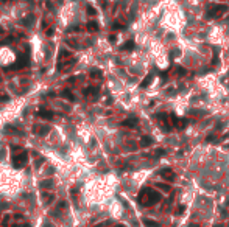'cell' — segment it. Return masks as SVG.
<instances>
[{"mask_svg":"<svg viewBox=\"0 0 229 227\" xmlns=\"http://www.w3.org/2000/svg\"><path fill=\"white\" fill-rule=\"evenodd\" d=\"M161 201V193L158 192H154V190H150V188H145L140 192L139 195V202L145 207H148V205H153V204H156Z\"/></svg>","mask_w":229,"mask_h":227,"instance_id":"obj_3","label":"cell"},{"mask_svg":"<svg viewBox=\"0 0 229 227\" xmlns=\"http://www.w3.org/2000/svg\"><path fill=\"white\" fill-rule=\"evenodd\" d=\"M161 176L164 177V179H167V180H175V173H173V171L170 170V168H165V170H162L161 171Z\"/></svg>","mask_w":229,"mask_h":227,"instance_id":"obj_6","label":"cell"},{"mask_svg":"<svg viewBox=\"0 0 229 227\" xmlns=\"http://www.w3.org/2000/svg\"><path fill=\"white\" fill-rule=\"evenodd\" d=\"M140 143L143 145V146H146V145H151V143H153V139H150V137H143Z\"/></svg>","mask_w":229,"mask_h":227,"instance_id":"obj_10","label":"cell"},{"mask_svg":"<svg viewBox=\"0 0 229 227\" xmlns=\"http://www.w3.org/2000/svg\"><path fill=\"white\" fill-rule=\"evenodd\" d=\"M215 227H223V225H221V224H218V225H215Z\"/></svg>","mask_w":229,"mask_h":227,"instance_id":"obj_17","label":"cell"},{"mask_svg":"<svg viewBox=\"0 0 229 227\" xmlns=\"http://www.w3.org/2000/svg\"><path fill=\"white\" fill-rule=\"evenodd\" d=\"M227 19H229V16H227Z\"/></svg>","mask_w":229,"mask_h":227,"instance_id":"obj_18","label":"cell"},{"mask_svg":"<svg viewBox=\"0 0 229 227\" xmlns=\"http://www.w3.org/2000/svg\"><path fill=\"white\" fill-rule=\"evenodd\" d=\"M156 187H158L159 190H162V192H165V193H168L170 190H171L168 184H164V182H159V184H156Z\"/></svg>","mask_w":229,"mask_h":227,"instance_id":"obj_8","label":"cell"},{"mask_svg":"<svg viewBox=\"0 0 229 227\" xmlns=\"http://www.w3.org/2000/svg\"><path fill=\"white\" fill-rule=\"evenodd\" d=\"M184 210H186V207L184 205H181L178 210H176V215H181V213H184Z\"/></svg>","mask_w":229,"mask_h":227,"instance_id":"obj_13","label":"cell"},{"mask_svg":"<svg viewBox=\"0 0 229 227\" xmlns=\"http://www.w3.org/2000/svg\"><path fill=\"white\" fill-rule=\"evenodd\" d=\"M143 224L148 225V227H161V224L158 221H153V219H148V218H143Z\"/></svg>","mask_w":229,"mask_h":227,"instance_id":"obj_7","label":"cell"},{"mask_svg":"<svg viewBox=\"0 0 229 227\" xmlns=\"http://www.w3.org/2000/svg\"><path fill=\"white\" fill-rule=\"evenodd\" d=\"M164 152H165V151H164V149H158V151H156V154H158V156H162V154H164Z\"/></svg>","mask_w":229,"mask_h":227,"instance_id":"obj_15","label":"cell"},{"mask_svg":"<svg viewBox=\"0 0 229 227\" xmlns=\"http://www.w3.org/2000/svg\"><path fill=\"white\" fill-rule=\"evenodd\" d=\"M133 47H134V42H126L122 48H123V50H131Z\"/></svg>","mask_w":229,"mask_h":227,"instance_id":"obj_11","label":"cell"},{"mask_svg":"<svg viewBox=\"0 0 229 227\" xmlns=\"http://www.w3.org/2000/svg\"><path fill=\"white\" fill-rule=\"evenodd\" d=\"M31 45H33V59L36 62H41L44 59V54H45V51L42 50V47H44L42 39L39 36H34L33 41H31Z\"/></svg>","mask_w":229,"mask_h":227,"instance_id":"obj_4","label":"cell"},{"mask_svg":"<svg viewBox=\"0 0 229 227\" xmlns=\"http://www.w3.org/2000/svg\"><path fill=\"white\" fill-rule=\"evenodd\" d=\"M189 227H199V225H198V224H190Z\"/></svg>","mask_w":229,"mask_h":227,"instance_id":"obj_16","label":"cell"},{"mask_svg":"<svg viewBox=\"0 0 229 227\" xmlns=\"http://www.w3.org/2000/svg\"><path fill=\"white\" fill-rule=\"evenodd\" d=\"M17 61V53L10 45L0 47V67H10Z\"/></svg>","mask_w":229,"mask_h":227,"instance_id":"obj_2","label":"cell"},{"mask_svg":"<svg viewBox=\"0 0 229 227\" xmlns=\"http://www.w3.org/2000/svg\"><path fill=\"white\" fill-rule=\"evenodd\" d=\"M178 72H179V75L182 76V75H186V70L184 69H178Z\"/></svg>","mask_w":229,"mask_h":227,"instance_id":"obj_14","label":"cell"},{"mask_svg":"<svg viewBox=\"0 0 229 227\" xmlns=\"http://www.w3.org/2000/svg\"><path fill=\"white\" fill-rule=\"evenodd\" d=\"M151 81H153V75H148V76H146L143 81H142V84H140V87H143V89H146V87H148L150 86V83H151Z\"/></svg>","mask_w":229,"mask_h":227,"instance_id":"obj_9","label":"cell"},{"mask_svg":"<svg viewBox=\"0 0 229 227\" xmlns=\"http://www.w3.org/2000/svg\"><path fill=\"white\" fill-rule=\"evenodd\" d=\"M227 10V5H209L207 6V17H210V19H214V17H218L220 14H221L223 11Z\"/></svg>","mask_w":229,"mask_h":227,"instance_id":"obj_5","label":"cell"},{"mask_svg":"<svg viewBox=\"0 0 229 227\" xmlns=\"http://www.w3.org/2000/svg\"><path fill=\"white\" fill-rule=\"evenodd\" d=\"M78 8L75 3H64V6L59 11V20L62 26H69V25H77L78 23Z\"/></svg>","mask_w":229,"mask_h":227,"instance_id":"obj_1","label":"cell"},{"mask_svg":"<svg viewBox=\"0 0 229 227\" xmlns=\"http://www.w3.org/2000/svg\"><path fill=\"white\" fill-rule=\"evenodd\" d=\"M123 124H126V126H136V118H131V120H126Z\"/></svg>","mask_w":229,"mask_h":227,"instance_id":"obj_12","label":"cell"}]
</instances>
